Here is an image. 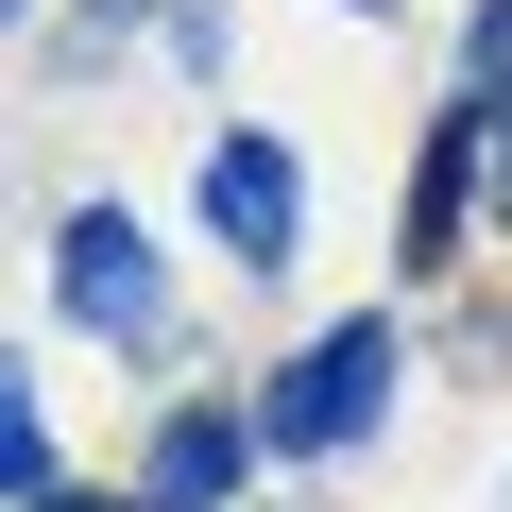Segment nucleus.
<instances>
[{
	"instance_id": "nucleus-1",
	"label": "nucleus",
	"mask_w": 512,
	"mask_h": 512,
	"mask_svg": "<svg viewBox=\"0 0 512 512\" xmlns=\"http://www.w3.org/2000/svg\"><path fill=\"white\" fill-rule=\"evenodd\" d=\"M393 410V325H325L308 359H291V393L256 410V444H291V461H325V444H359Z\"/></svg>"
},
{
	"instance_id": "nucleus-2",
	"label": "nucleus",
	"mask_w": 512,
	"mask_h": 512,
	"mask_svg": "<svg viewBox=\"0 0 512 512\" xmlns=\"http://www.w3.org/2000/svg\"><path fill=\"white\" fill-rule=\"evenodd\" d=\"M52 308H69V325H103V342H137V325H154V239H137L120 205H69V222H52Z\"/></svg>"
},
{
	"instance_id": "nucleus-3",
	"label": "nucleus",
	"mask_w": 512,
	"mask_h": 512,
	"mask_svg": "<svg viewBox=\"0 0 512 512\" xmlns=\"http://www.w3.org/2000/svg\"><path fill=\"white\" fill-rule=\"evenodd\" d=\"M205 222H222V256H239V274H274V256H291V222H308V171H291L274 137H205Z\"/></svg>"
},
{
	"instance_id": "nucleus-4",
	"label": "nucleus",
	"mask_w": 512,
	"mask_h": 512,
	"mask_svg": "<svg viewBox=\"0 0 512 512\" xmlns=\"http://www.w3.org/2000/svg\"><path fill=\"white\" fill-rule=\"evenodd\" d=\"M222 495H239V427L222 410H171L154 427V512H222Z\"/></svg>"
},
{
	"instance_id": "nucleus-5",
	"label": "nucleus",
	"mask_w": 512,
	"mask_h": 512,
	"mask_svg": "<svg viewBox=\"0 0 512 512\" xmlns=\"http://www.w3.org/2000/svg\"><path fill=\"white\" fill-rule=\"evenodd\" d=\"M35 512H103V495H35Z\"/></svg>"
}]
</instances>
